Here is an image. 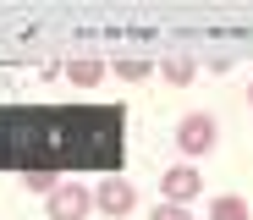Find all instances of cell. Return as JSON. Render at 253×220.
I'll use <instances>...</instances> for the list:
<instances>
[{
	"label": "cell",
	"instance_id": "11",
	"mask_svg": "<svg viewBox=\"0 0 253 220\" xmlns=\"http://www.w3.org/2000/svg\"><path fill=\"white\" fill-rule=\"evenodd\" d=\"M248 99H253V88H248Z\"/></svg>",
	"mask_w": 253,
	"mask_h": 220
},
{
	"label": "cell",
	"instance_id": "9",
	"mask_svg": "<svg viewBox=\"0 0 253 220\" xmlns=\"http://www.w3.org/2000/svg\"><path fill=\"white\" fill-rule=\"evenodd\" d=\"M116 72H121V77H132V83H138V77H149V61H116Z\"/></svg>",
	"mask_w": 253,
	"mask_h": 220
},
{
	"label": "cell",
	"instance_id": "7",
	"mask_svg": "<svg viewBox=\"0 0 253 220\" xmlns=\"http://www.w3.org/2000/svg\"><path fill=\"white\" fill-rule=\"evenodd\" d=\"M160 72L171 77V83H193V72H198V66H193L187 55H165V61H160Z\"/></svg>",
	"mask_w": 253,
	"mask_h": 220
},
{
	"label": "cell",
	"instance_id": "5",
	"mask_svg": "<svg viewBox=\"0 0 253 220\" xmlns=\"http://www.w3.org/2000/svg\"><path fill=\"white\" fill-rule=\"evenodd\" d=\"M248 215H253V209H248L237 193H220L215 204H209V220H248Z\"/></svg>",
	"mask_w": 253,
	"mask_h": 220
},
{
	"label": "cell",
	"instance_id": "2",
	"mask_svg": "<svg viewBox=\"0 0 253 220\" xmlns=\"http://www.w3.org/2000/svg\"><path fill=\"white\" fill-rule=\"evenodd\" d=\"M44 209H50V220H83V215H88L94 209V193L88 187H83V182H55V193L44 198Z\"/></svg>",
	"mask_w": 253,
	"mask_h": 220
},
{
	"label": "cell",
	"instance_id": "3",
	"mask_svg": "<svg viewBox=\"0 0 253 220\" xmlns=\"http://www.w3.org/2000/svg\"><path fill=\"white\" fill-rule=\"evenodd\" d=\"M132 204H138V193H132L126 176H105V182L94 187V209H105L110 220H116V215H132Z\"/></svg>",
	"mask_w": 253,
	"mask_h": 220
},
{
	"label": "cell",
	"instance_id": "10",
	"mask_svg": "<svg viewBox=\"0 0 253 220\" xmlns=\"http://www.w3.org/2000/svg\"><path fill=\"white\" fill-rule=\"evenodd\" d=\"M154 220H193L182 204H154Z\"/></svg>",
	"mask_w": 253,
	"mask_h": 220
},
{
	"label": "cell",
	"instance_id": "6",
	"mask_svg": "<svg viewBox=\"0 0 253 220\" xmlns=\"http://www.w3.org/2000/svg\"><path fill=\"white\" fill-rule=\"evenodd\" d=\"M66 77H72V83H99V77H105V66L83 55V61H66Z\"/></svg>",
	"mask_w": 253,
	"mask_h": 220
},
{
	"label": "cell",
	"instance_id": "1",
	"mask_svg": "<svg viewBox=\"0 0 253 220\" xmlns=\"http://www.w3.org/2000/svg\"><path fill=\"white\" fill-rule=\"evenodd\" d=\"M215 138H220V127H215V116H209V110H187V116L176 121L182 154H209V149H215Z\"/></svg>",
	"mask_w": 253,
	"mask_h": 220
},
{
	"label": "cell",
	"instance_id": "8",
	"mask_svg": "<svg viewBox=\"0 0 253 220\" xmlns=\"http://www.w3.org/2000/svg\"><path fill=\"white\" fill-rule=\"evenodd\" d=\"M22 187H28V193H44V198H50V193H55V176H50V171H28V176H22Z\"/></svg>",
	"mask_w": 253,
	"mask_h": 220
},
{
	"label": "cell",
	"instance_id": "4",
	"mask_svg": "<svg viewBox=\"0 0 253 220\" xmlns=\"http://www.w3.org/2000/svg\"><path fill=\"white\" fill-rule=\"evenodd\" d=\"M198 187H204V176H198L193 165H171V171L160 176V193H165V204H182V209L198 198Z\"/></svg>",
	"mask_w": 253,
	"mask_h": 220
}]
</instances>
